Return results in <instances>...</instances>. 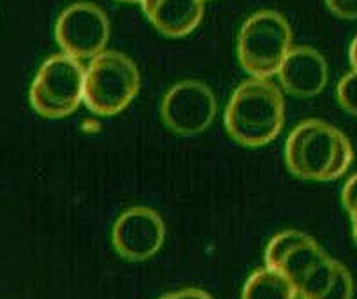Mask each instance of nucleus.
<instances>
[{"label": "nucleus", "instance_id": "nucleus-10", "mask_svg": "<svg viewBox=\"0 0 357 299\" xmlns=\"http://www.w3.org/2000/svg\"><path fill=\"white\" fill-rule=\"evenodd\" d=\"M282 86L296 97H315L326 89L329 78L328 62L310 46L291 48L278 70Z\"/></svg>", "mask_w": 357, "mask_h": 299}, {"label": "nucleus", "instance_id": "nucleus-21", "mask_svg": "<svg viewBox=\"0 0 357 299\" xmlns=\"http://www.w3.org/2000/svg\"><path fill=\"white\" fill-rule=\"evenodd\" d=\"M203 2H206V0H203Z\"/></svg>", "mask_w": 357, "mask_h": 299}, {"label": "nucleus", "instance_id": "nucleus-13", "mask_svg": "<svg viewBox=\"0 0 357 299\" xmlns=\"http://www.w3.org/2000/svg\"><path fill=\"white\" fill-rule=\"evenodd\" d=\"M336 97L338 102L347 113L357 116V70L354 69L352 72L345 74L342 82L338 83L336 89Z\"/></svg>", "mask_w": 357, "mask_h": 299}, {"label": "nucleus", "instance_id": "nucleus-18", "mask_svg": "<svg viewBox=\"0 0 357 299\" xmlns=\"http://www.w3.org/2000/svg\"><path fill=\"white\" fill-rule=\"evenodd\" d=\"M347 213L350 215V220H352V222H357V203L354 204L352 208H349V210H347Z\"/></svg>", "mask_w": 357, "mask_h": 299}, {"label": "nucleus", "instance_id": "nucleus-6", "mask_svg": "<svg viewBox=\"0 0 357 299\" xmlns=\"http://www.w3.org/2000/svg\"><path fill=\"white\" fill-rule=\"evenodd\" d=\"M55 37L63 55L76 60L96 59L109 39V20L96 4L77 2L59 16Z\"/></svg>", "mask_w": 357, "mask_h": 299}, {"label": "nucleus", "instance_id": "nucleus-17", "mask_svg": "<svg viewBox=\"0 0 357 299\" xmlns=\"http://www.w3.org/2000/svg\"><path fill=\"white\" fill-rule=\"evenodd\" d=\"M349 59H350V63H352L354 69L357 70V36H356V39L352 41V45H350Z\"/></svg>", "mask_w": 357, "mask_h": 299}, {"label": "nucleus", "instance_id": "nucleus-7", "mask_svg": "<svg viewBox=\"0 0 357 299\" xmlns=\"http://www.w3.org/2000/svg\"><path fill=\"white\" fill-rule=\"evenodd\" d=\"M162 118L173 132L195 136L211 125L217 115V99L204 83L180 82L162 100Z\"/></svg>", "mask_w": 357, "mask_h": 299}, {"label": "nucleus", "instance_id": "nucleus-15", "mask_svg": "<svg viewBox=\"0 0 357 299\" xmlns=\"http://www.w3.org/2000/svg\"><path fill=\"white\" fill-rule=\"evenodd\" d=\"M342 203L345 206V210H349V208H352L357 203V173L354 176H350L345 187H343Z\"/></svg>", "mask_w": 357, "mask_h": 299}, {"label": "nucleus", "instance_id": "nucleus-14", "mask_svg": "<svg viewBox=\"0 0 357 299\" xmlns=\"http://www.w3.org/2000/svg\"><path fill=\"white\" fill-rule=\"evenodd\" d=\"M329 11L343 20H357V0H326Z\"/></svg>", "mask_w": 357, "mask_h": 299}, {"label": "nucleus", "instance_id": "nucleus-5", "mask_svg": "<svg viewBox=\"0 0 357 299\" xmlns=\"http://www.w3.org/2000/svg\"><path fill=\"white\" fill-rule=\"evenodd\" d=\"M82 62L67 55H53L39 67L30 89V104L45 118H63L77 109L85 97Z\"/></svg>", "mask_w": 357, "mask_h": 299}, {"label": "nucleus", "instance_id": "nucleus-11", "mask_svg": "<svg viewBox=\"0 0 357 299\" xmlns=\"http://www.w3.org/2000/svg\"><path fill=\"white\" fill-rule=\"evenodd\" d=\"M151 25L167 37L188 36L203 20V0H141Z\"/></svg>", "mask_w": 357, "mask_h": 299}, {"label": "nucleus", "instance_id": "nucleus-3", "mask_svg": "<svg viewBox=\"0 0 357 299\" xmlns=\"http://www.w3.org/2000/svg\"><path fill=\"white\" fill-rule=\"evenodd\" d=\"M291 43V26L284 16L276 11H259L241 26L238 59L252 78L269 79L280 70Z\"/></svg>", "mask_w": 357, "mask_h": 299}, {"label": "nucleus", "instance_id": "nucleus-16", "mask_svg": "<svg viewBox=\"0 0 357 299\" xmlns=\"http://www.w3.org/2000/svg\"><path fill=\"white\" fill-rule=\"evenodd\" d=\"M160 299H213L208 292L201 289H183V291L171 292V294L162 296Z\"/></svg>", "mask_w": 357, "mask_h": 299}, {"label": "nucleus", "instance_id": "nucleus-4", "mask_svg": "<svg viewBox=\"0 0 357 299\" xmlns=\"http://www.w3.org/2000/svg\"><path fill=\"white\" fill-rule=\"evenodd\" d=\"M141 86L136 63L118 52H102L92 59L85 72V97L92 113L113 116L126 109Z\"/></svg>", "mask_w": 357, "mask_h": 299}, {"label": "nucleus", "instance_id": "nucleus-8", "mask_svg": "<svg viewBox=\"0 0 357 299\" xmlns=\"http://www.w3.org/2000/svg\"><path fill=\"white\" fill-rule=\"evenodd\" d=\"M114 250L127 261L153 257L166 238V227L157 211L144 206L123 211L113 226Z\"/></svg>", "mask_w": 357, "mask_h": 299}, {"label": "nucleus", "instance_id": "nucleus-12", "mask_svg": "<svg viewBox=\"0 0 357 299\" xmlns=\"http://www.w3.org/2000/svg\"><path fill=\"white\" fill-rule=\"evenodd\" d=\"M241 299H298V294L284 275L262 268L250 275L241 292Z\"/></svg>", "mask_w": 357, "mask_h": 299}, {"label": "nucleus", "instance_id": "nucleus-19", "mask_svg": "<svg viewBox=\"0 0 357 299\" xmlns=\"http://www.w3.org/2000/svg\"><path fill=\"white\" fill-rule=\"evenodd\" d=\"M352 236H354V241L357 243V222H352Z\"/></svg>", "mask_w": 357, "mask_h": 299}, {"label": "nucleus", "instance_id": "nucleus-20", "mask_svg": "<svg viewBox=\"0 0 357 299\" xmlns=\"http://www.w3.org/2000/svg\"><path fill=\"white\" fill-rule=\"evenodd\" d=\"M118 2H127V4H134V2H141V0H118Z\"/></svg>", "mask_w": 357, "mask_h": 299}, {"label": "nucleus", "instance_id": "nucleus-1", "mask_svg": "<svg viewBox=\"0 0 357 299\" xmlns=\"http://www.w3.org/2000/svg\"><path fill=\"white\" fill-rule=\"evenodd\" d=\"M354 150L349 137L322 120L299 123L285 144V162L294 176L331 181L349 171Z\"/></svg>", "mask_w": 357, "mask_h": 299}, {"label": "nucleus", "instance_id": "nucleus-9", "mask_svg": "<svg viewBox=\"0 0 357 299\" xmlns=\"http://www.w3.org/2000/svg\"><path fill=\"white\" fill-rule=\"evenodd\" d=\"M328 257L317 241L301 231H284L266 247V268L284 275L292 287H298L306 275ZM298 294V292H296Z\"/></svg>", "mask_w": 357, "mask_h": 299}, {"label": "nucleus", "instance_id": "nucleus-2", "mask_svg": "<svg viewBox=\"0 0 357 299\" xmlns=\"http://www.w3.org/2000/svg\"><path fill=\"white\" fill-rule=\"evenodd\" d=\"M285 122L284 95L269 79L250 78L232 93L225 129L236 143L259 148L271 143Z\"/></svg>", "mask_w": 357, "mask_h": 299}]
</instances>
